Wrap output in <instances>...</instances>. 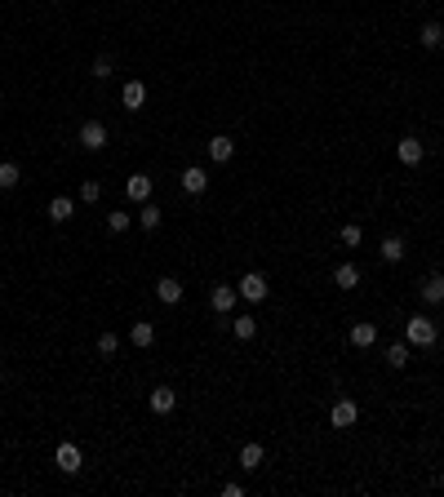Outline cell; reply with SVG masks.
<instances>
[{
	"instance_id": "cell-6",
	"label": "cell",
	"mask_w": 444,
	"mask_h": 497,
	"mask_svg": "<svg viewBox=\"0 0 444 497\" xmlns=\"http://www.w3.org/2000/svg\"><path fill=\"white\" fill-rule=\"evenodd\" d=\"M355 417H360V409L351 404V400H338L334 409H329V426H338V431H347V426H355Z\"/></svg>"
},
{
	"instance_id": "cell-17",
	"label": "cell",
	"mask_w": 444,
	"mask_h": 497,
	"mask_svg": "<svg viewBox=\"0 0 444 497\" xmlns=\"http://www.w3.org/2000/svg\"><path fill=\"white\" fill-rule=\"evenodd\" d=\"M262 462H267V453H262V444H244V448H240V466H244V471H258Z\"/></svg>"
},
{
	"instance_id": "cell-20",
	"label": "cell",
	"mask_w": 444,
	"mask_h": 497,
	"mask_svg": "<svg viewBox=\"0 0 444 497\" xmlns=\"http://www.w3.org/2000/svg\"><path fill=\"white\" fill-rule=\"evenodd\" d=\"M138 227H143V231H156V227H160V209H156L151 200L138 204Z\"/></svg>"
},
{
	"instance_id": "cell-24",
	"label": "cell",
	"mask_w": 444,
	"mask_h": 497,
	"mask_svg": "<svg viewBox=\"0 0 444 497\" xmlns=\"http://www.w3.org/2000/svg\"><path fill=\"white\" fill-rule=\"evenodd\" d=\"M18 178H23V173H18V165H14V160H5V165H0V191H14Z\"/></svg>"
},
{
	"instance_id": "cell-13",
	"label": "cell",
	"mask_w": 444,
	"mask_h": 497,
	"mask_svg": "<svg viewBox=\"0 0 444 497\" xmlns=\"http://www.w3.org/2000/svg\"><path fill=\"white\" fill-rule=\"evenodd\" d=\"M205 186H209V173L191 165V169H187V173H183V191H187V195H200Z\"/></svg>"
},
{
	"instance_id": "cell-12",
	"label": "cell",
	"mask_w": 444,
	"mask_h": 497,
	"mask_svg": "<svg viewBox=\"0 0 444 497\" xmlns=\"http://www.w3.org/2000/svg\"><path fill=\"white\" fill-rule=\"evenodd\" d=\"M174 404H178V396L169 387H156V391H151V413L165 417V413H174Z\"/></svg>"
},
{
	"instance_id": "cell-31",
	"label": "cell",
	"mask_w": 444,
	"mask_h": 497,
	"mask_svg": "<svg viewBox=\"0 0 444 497\" xmlns=\"http://www.w3.org/2000/svg\"><path fill=\"white\" fill-rule=\"evenodd\" d=\"M222 497H244V484H235V480L222 484Z\"/></svg>"
},
{
	"instance_id": "cell-10",
	"label": "cell",
	"mask_w": 444,
	"mask_h": 497,
	"mask_svg": "<svg viewBox=\"0 0 444 497\" xmlns=\"http://www.w3.org/2000/svg\"><path fill=\"white\" fill-rule=\"evenodd\" d=\"M120 102H125V111H138V107L147 102V84H143V80H129L125 93H120Z\"/></svg>"
},
{
	"instance_id": "cell-22",
	"label": "cell",
	"mask_w": 444,
	"mask_h": 497,
	"mask_svg": "<svg viewBox=\"0 0 444 497\" xmlns=\"http://www.w3.org/2000/svg\"><path fill=\"white\" fill-rule=\"evenodd\" d=\"M377 253H382V262H400V258H404V240H400V236H386Z\"/></svg>"
},
{
	"instance_id": "cell-4",
	"label": "cell",
	"mask_w": 444,
	"mask_h": 497,
	"mask_svg": "<svg viewBox=\"0 0 444 497\" xmlns=\"http://www.w3.org/2000/svg\"><path fill=\"white\" fill-rule=\"evenodd\" d=\"M235 302H240V289H231V284H213V289H209V306H213L218 315H226Z\"/></svg>"
},
{
	"instance_id": "cell-26",
	"label": "cell",
	"mask_w": 444,
	"mask_h": 497,
	"mask_svg": "<svg viewBox=\"0 0 444 497\" xmlns=\"http://www.w3.org/2000/svg\"><path fill=\"white\" fill-rule=\"evenodd\" d=\"M338 236H342V245H347V249H355V245H360V240H364V231L355 227V222H347V227L338 231Z\"/></svg>"
},
{
	"instance_id": "cell-7",
	"label": "cell",
	"mask_w": 444,
	"mask_h": 497,
	"mask_svg": "<svg viewBox=\"0 0 444 497\" xmlns=\"http://www.w3.org/2000/svg\"><path fill=\"white\" fill-rule=\"evenodd\" d=\"M125 195H129V200H134V204L151 200V178H147V173H134V178H129V182H125Z\"/></svg>"
},
{
	"instance_id": "cell-1",
	"label": "cell",
	"mask_w": 444,
	"mask_h": 497,
	"mask_svg": "<svg viewBox=\"0 0 444 497\" xmlns=\"http://www.w3.org/2000/svg\"><path fill=\"white\" fill-rule=\"evenodd\" d=\"M404 333H409V346H431V342H436V320H427V315H409Z\"/></svg>"
},
{
	"instance_id": "cell-29",
	"label": "cell",
	"mask_w": 444,
	"mask_h": 497,
	"mask_svg": "<svg viewBox=\"0 0 444 497\" xmlns=\"http://www.w3.org/2000/svg\"><path fill=\"white\" fill-rule=\"evenodd\" d=\"M111 71H116V67H111V58H107V53H102V58H93V76H98V80H107Z\"/></svg>"
},
{
	"instance_id": "cell-9",
	"label": "cell",
	"mask_w": 444,
	"mask_h": 497,
	"mask_svg": "<svg viewBox=\"0 0 444 497\" xmlns=\"http://www.w3.org/2000/svg\"><path fill=\"white\" fill-rule=\"evenodd\" d=\"M334 284L338 289H355L360 284V267H355V262H338L334 267Z\"/></svg>"
},
{
	"instance_id": "cell-15",
	"label": "cell",
	"mask_w": 444,
	"mask_h": 497,
	"mask_svg": "<svg viewBox=\"0 0 444 497\" xmlns=\"http://www.w3.org/2000/svg\"><path fill=\"white\" fill-rule=\"evenodd\" d=\"M129 342L138 346V351H147L151 342H156V324H147V320H138L134 329H129Z\"/></svg>"
},
{
	"instance_id": "cell-18",
	"label": "cell",
	"mask_w": 444,
	"mask_h": 497,
	"mask_svg": "<svg viewBox=\"0 0 444 497\" xmlns=\"http://www.w3.org/2000/svg\"><path fill=\"white\" fill-rule=\"evenodd\" d=\"M231 333L240 337V342H249V337H258V320H253V315H235V320H231Z\"/></svg>"
},
{
	"instance_id": "cell-28",
	"label": "cell",
	"mask_w": 444,
	"mask_h": 497,
	"mask_svg": "<svg viewBox=\"0 0 444 497\" xmlns=\"http://www.w3.org/2000/svg\"><path fill=\"white\" fill-rule=\"evenodd\" d=\"M116 351H120V337L116 333H102L98 337V355H116Z\"/></svg>"
},
{
	"instance_id": "cell-16",
	"label": "cell",
	"mask_w": 444,
	"mask_h": 497,
	"mask_svg": "<svg viewBox=\"0 0 444 497\" xmlns=\"http://www.w3.org/2000/svg\"><path fill=\"white\" fill-rule=\"evenodd\" d=\"M45 213H49V222H67L71 213H75V204L67 200V195H54V200H49V209H45Z\"/></svg>"
},
{
	"instance_id": "cell-5",
	"label": "cell",
	"mask_w": 444,
	"mask_h": 497,
	"mask_svg": "<svg viewBox=\"0 0 444 497\" xmlns=\"http://www.w3.org/2000/svg\"><path fill=\"white\" fill-rule=\"evenodd\" d=\"M54 462H58V471H62V475H80L84 457H80V448H75V444H58V453H54Z\"/></svg>"
},
{
	"instance_id": "cell-30",
	"label": "cell",
	"mask_w": 444,
	"mask_h": 497,
	"mask_svg": "<svg viewBox=\"0 0 444 497\" xmlns=\"http://www.w3.org/2000/svg\"><path fill=\"white\" fill-rule=\"evenodd\" d=\"M98 195H102L98 182H84V186H80V200H84V204H98Z\"/></svg>"
},
{
	"instance_id": "cell-11",
	"label": "cell",
	"mask_w": 444,
	"mask_h": 497,
	"mask_svg": "<svg viewBox=\"0 0 444 497\" xmlns=\"http://www.w3.org/2000/svg\"><path fill=\"white\" fill-rule=\"evenodd\" d=\"M395 156H400V165H422V143L418 138H400V147H395Z\"/></svg>"
},
{
	"instance_id": "cell-19",
	"label": "cell",
	"mask_w": 444,
	"mask_h": 497,
	"mask_svg": "<svg viewBox=\"0 0 444 497\" xmlns=\"http://www.w3.org/2000/svg\"><path fill=\"white\" fill-rule=\"evenodd\" d=\"M418 40H422V49H440V45H444V27L440 23H427L418 32Z\"/></svg>"
},
{
	"instance_id": "cell-3",
	"label": "cell",
	"mask_w": 444,
	"mask_h": 497,
	"mask_svg": "<svg viewBox=\"0 0 444 497\" xmlns=\"http://www.w3.org/2000/svg\"><path fill=\"white\" fill-rule=\"evenodd\" d=\"M80 147L84 151H102V147H107V125H102V120H84L80 125Z\"/></svg>"
},
{
	"instance_id": "cell-27",
	"label": "cell",
	"mask_w": 444,
	"mask_h": 497,
	"mask_svg": "<svg viewBox=\"0 0 444 497\" xmlns=\"http://www.w3.org/2000/svg\"><path fill=\"white\" fill-rule=\"evenodd\" d=\"M129 222H134L129 213H107V231H116V236H120V231H129Z\"/></svg>"
},
{
	"instance_id": "cell-2",
	"label": "cell",
	"mask_w": 444,
	"mask_h": 497,
	"mask_svg": "<svg viewBox=\"0 0 444 497\" xmlns=\"http://www.w3.org/2000/svg\"><path fill=\"white\" fill-rule=\"evenodd\" d=\"M267 293H271V284H267V276H262V271L240 276V298H244V302H262Z\"/></svg>"
},
{
	"instance_id": "cell-14",
	"label": "cell",
	"mask_w": 444,
	"mask_h": 497,
	"mask_svg": "<svg viewBox=\"0 0 444 497\" xmlns=\"http://www.w3.org/2000/svg\"><path fill=\"white\" fill-rule=\"evenodd\" d=\"M156 298H160V302H165V306H174V302H178V298H183V284H178V280H174V276H165V280H156Z\"/></svg>"
},
{
	"instance_id": "cell-23",
	"label": "cell",
	"mask_w": 444,
	"mask_h": 497,
	"mask_svg": "<svg viewBox=\"0 0 444 497\" xmlns=\"http://www.w3.org/2000/svg\"><path fill=\"white\" fill-rule=\"evenodd\" d=\"M373 342H377V329H373V324H355V329H351V346H364V351H369Z\"/></svg>"
},
{
	"instance_id": "cell-25",
	"label": "cell",
	"mask_w": 444,
	"mask_h": 497,
	"mask_svg": "<svg viewBox=\"0 0 444 497\" xmlns=\"http://www.w3.org/2000/svg\"><path fill=\"white\" fill-rule=\"evenodd\" d=\"M386 364H391V369H404V364H409V346H404V342L386 346Z\"/></svg>"
},
{
	"instance_id": "cell-21",
	"label": "cell",
	"mask_w": 444,
	"mask_h": 497,
	"mask_svg": "<svg viewBox=\"0 0 444 497\" xmlns=\"http://www.w3.org/2000/svg\"><path fill=\"white\" fill-rule=\"evenodd\" d=\"M422 302H431V306L444 302V276H431L427 284H422Z\"/></svg>"
},
{
	"instance_id": "cell-8",
	"label": "cell",
	"mask_w": 444,
	"mask_h": 497,
	"mask_svg": "<svg viewBox=\"0 0 444 497\" xmlns=\"http://www.w3.org/2000/svg\"><path fill=\"white\" fill-rule=\"evenodd\" d=\"M231 156H235V143H231V138H226V134L209 138V160H213V165H226V160H231Z\"/></svg>"
}]
</instances>
